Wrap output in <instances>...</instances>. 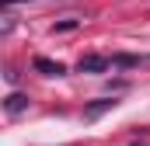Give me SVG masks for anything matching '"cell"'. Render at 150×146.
Segmentation results:
<instances>
[{"mask_svg":"<svg viewBox=\"0 0 150 146\" xmlns=\"http://www.w3.org/2000/svg\"><path fill=\"white\" fill-rule=\"evenodd\" d=\"M77 70L80 73H105V70H112V59L108 56H80Z\"/></svg>","mask_w":150,"mask_h":146,"instance_id":"obj_1","label":"cell"},{"mask_svg":"<svg viewBox=\"0 0 150 146\" xmlns=\"http://www.w3.org/2000/svg\"><path fill=\"white\" fill-rule=\"evenodd\" d=\"M115 105H119L115 98H101V101H94V105H87V108H84V118H87V122H94V118H101L105 111H112Z\"/></svg>","mask_w":150,"mask_h":146,"instance_id":"obj_2","label":"cell"},{"mask_svg":"<svg viewBox=\"0 0 150 146\" xmlns=\"http://www.w3.org/2000/svg\"><path fill=\"white\" fill-rule=\"evenodd\" d=\"M4 111H7V115L28 111V94H7V98H4Z\"/></svg>","mask_w":150,"mask_h":146,"instance_id":"obj_3","label":"cell"},{"mask_svg":"<svg viewBox=\"0 0 150 146\" xmlns=\"http://www.w3.org/2000/svg\"><path fill=\"white\" fill-rule=\"evenodd\" d=\"M32 66H35L38 73H45V77H63V73H67V66H63V63H52V59H45V56H38Z\"/></svg>","mask_w":150,"mask_h":146,"instance_id":"obj_4","label":"cell"},{"mask_svg":"<svg viewBox=\"0 0 150 146\" xmlns=\"http://www.w3.org/2000/svg\"><path fill=\"white\" fill-rule=\"evenodd\" d=\"M11 4H21V0H4V7H11Z\"/></svg>","mask_w":150,"mask_h":146,"instance_id":"obj_5","label":"cell"}]
</instances>
